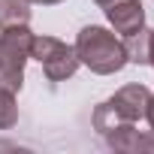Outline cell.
I'll return each instance as SVG.
<instances>
[{
    "instance_id": "obj_10",
    "label": "cell",
    "mask_w": 154,
    "mask_h": 154,
    "mask_svg": "<svg viewBox=\"0 0 154 154\" xmlns=\"http://www.w3.org/2000/svg\"><path fill=\"white\" fill-rule=\"evenodd\" d=\"M145 118H148V124H151V130H154V97H151L148 106H145Z\"/></svg>"
},
{
    "instance_id": "obj_12",
    "label": "cell",
    "mask_w": 154,
    "mask_h": 154,
    "mask_svg": "<svg viewBox=\"0 0 154 154\" xmlns=\"http://www.w3.org/2000/svg\"><path fill=\"white\" fill-rule=\"evenodd\" d=\"M27 3H42V6H51V3H60V0H27Z\"/></svg>"
},
{
    "instance_id": "obj_2",
    "label": "cell",
    "mask_w": 154,
    "mask_h": 154,
    "mask_svg": "<svg viewBox=\"0 0 154 154\" xmlns=\"http://www.w3.org/2000/svg\"><path fill=\"white\" fill-rule=\"evenodd\" d=\"M30 42L33 33L27 24L21 27H3L0 33V88L18 94L24 85V63L30 60Z\"/></svg>"
},
{
    "instance_id": "obj_8",
    "label": "cell",
    "mask_w": 154,
    "mask_h": 154,
    "mask_svg": "<svg viewBox=\"0 0 154 154\" xmlns=\"http://www.w3.org/2000/svg\"><path fill=\"white\" fill-rule=\"evenodd\" d=\"M124 51H127V60L133 63H148V30H136L130 36H124Z\"/></svg>"
},
{
    "instance_id": "obj_7",
    "label": "cell",
    "mask_w": 154,
    "mask_h": 154,
    "mask_svg": "<svg viewBox=\"0 0 154 154\" xmlns=\"http://www.w3.org/2000/svg\"><path fill=\"white\" fill-rule=\"evenodd\" d=\"M30 21V3L27 0H0V30L3 27H21Z\"/></svg>"
},
{
    "instance_id": "obj_1",
    "label": "cell",
    "mask_w": 154,
    "mask_h": 154,
    "mask_svg": "<svg viewBox=\"0 0 154 154\" xmlns=\"http://www.w3.org/2000/svg\"><path fill=\"white\" fill-rule=\"evenodd\" d=\"M72 48H75L79 63H85L97 75H112L130 63L127 51H124V39H118L115 33H109L106 27H97V24L82 27Z\"/></svg>"
},
{
    "instance_id": "obj_11",
    "label": "cell",
    "mask_w": 154,
    "mask_h": 154,
    "mask_svg": "<svg viewBox=\"0 0 154 154\" xmlns=\"http://www.w3.org/2000/svg\"><path fill=\"white\" fill-rule=\"evenodd\" d=\"M148 63L154 66V30H148Z\"/></svg>"
},
{
    "instance_id": "obj_4",
    "label": "cell",
    "mask_w": 154,
    "mask_h": 154,
    "mask_svg": "<svg viewBox=\"0 0 154 154\" xmlns=\"http://www.w3.org/2000/svg\"><path fill=\"white\" fill-rule=\"evenodd\" d=\"M151 100V91L145 85H124L121 91H115L112 100H106L112 106V112L121 118V121H130L136 124L139 118H145V106Z\"/></svg>"
},
{
    "instance_id": "obj_9",
    "label": "cell",
    "mask_w": 154,
    "mask_h": 154,
    "mask_svg": "<svg viewBox=\"0 0 154 154\" xmlns=\"http://www.w3.org/2000/svg\"><path fill=\"white\" fill-rule=\"evenodd\" d=\"M18 121V106H15V94L0 88V130H9Z\"/></svg>"
},
{
    "instance_id": "obj_5",
    "label": "cell",
    "mask_w": 154,
    "mask_h": 154,
    "mask_svg": "<svg viewBox=\"0 0 154 154\" xmlns=\"http://www.w3.org/2000/svg\"><path fill=\"white\" fill-rule=\"evenodd\" d=\"M106 18L115 27V33L130 36L145 27V6H142V0H115V3L106 6Z\"/></svg>"
},
{
    "instance_id": "obj_13",
    "label": "cell",
    "mask_w": 154,
    "mask_h": 154,
    "mask_svg": "<svg viewBox=\"0 0 154 154\" xmlns=\"http://www.w3.org/2000/svg\"><path fill=\"white\" fill-rule=\"evenodd\" d=\"M94 3H97V6H103V9H106V6H109V3H115V0H94Z\"/></svg>"
},
{
    "instance_id": "obj_3",
    "label": "cell",
    "mask_w": 154,
    "mask_h": 154,
    "mask_svg": "<svg viewBox=\"0 0 154 154\" xmlns=\"http://www.w3.org/2000/svg\"><path fill=\"white\" fill-rule=\"evenodd\" d=\"M30 57L42 63L45 75L51 82H63L79 69V57H75V48L60 42L57 36H33L30 42Z\"/></svg>"
},
{
    "instance_id": "obj_6",
    "label": "cell",
    "mask_w": 154,
    "mask_h": 154,
    "mask_svg": "<svg viewBox=\"0 0 154 154\" xmlns=\"http://www.w3.org/2000/svg\"><path fill=\"white\" fill-rule=\"evenodd\" d=\"M103 136H106V142H109L112 148H118V151H151V154H154V130H151V133H139L130 121L112 127V130L103 133Z\"/></svg>"
}]
</instances>
